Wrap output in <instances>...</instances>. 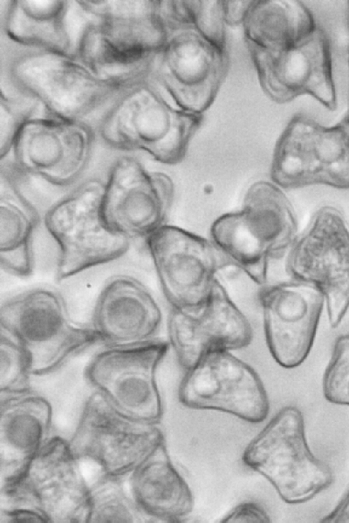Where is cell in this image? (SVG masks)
Segmentation results:
<instances>
[{"label": "cell", "instance_id": "4dcf8cb0", "mask_svg": "<svg viewBox=\"0 0 349 523\" xmlns=\"http://www.w3.org/2000/svg\"><path fill=\"white\" fill-rule=\"evenodd\" d=\"M1 159L7 153L22 124L41 110L35 102L4 89H1Z\"/></svg>", "mask_w": 349, "mask_h": 523}, {"label": "cell", "instance_id": "cb8c5ba5", "mask_svg": "<svg viewBox=\"0 0 349 523\" xmlns=\"http://www.w3.org/2000/svg\"><path fill=\"white\" fill-rule=\"evenodd\" d=\"M130 492L151 519L177 522L193 510L192 492L169 456L165 441L129 475Z\"/></svg>", "mask_w": 349, "mask_h": 523}, {"label": "cell", "instance_id": "f1b7e54d", "mask_svg": "<svg viewBox=\"0 0 349 523\" xmlns=\"http://www.w3.org/2000/svg\"><path fill=\"white\" fill-rule=\"evenodd\" d=\"M0 391L14 393L30 389L29 361L19 340L1 327Z\"/></svg>", "mask_w": 349, "mask_h": 523}, {"label": "cell", "instance_id": "3957f363", "mask_svg": "<svg viewBox=\"0 0 349 523\" xmlns=\"http://www.w3.org/2000/svg\"><path fill=\"white\" fill-rule=\"evenodd\" d=\"M297 236L293 206L270 180L251 183L241 207L218 216L209 229L222 256L260 287L269 282L272 263L285 257Z\"/></svg>", "mask_w": 349, "mask_h": 523}, {"label": "cell", "instance_id": "4316f807", "mask_svg": "<svg viewBox=\"0 0 349 523\" xmlns=\"http://www.w3.org/2000/svg\"><path fill=\"white\" fill-rule=\"evenodd\" d=\"M165 25L186 26L228 50L222 0H161Z\"/></svg>", "mask_w": 349, "mask_h": 523}, {"label": "cell", "instance_id": "8992f818", "mask_svg": "<svg viewBox=\"0 0 349 523\" xmlns=\"http://www.w3.org/2000/svg\"><path fill=\"white\" fill-rule=\"evenodd\" d=\"M97 139L94 124L40 110L20 128L1 167L66 193L87 176Z\"/></svg>", "mask_w": 349, "mask_h": 523}, {"label": "cell", "instance_id": "8fae6325", "mask_svg": "<svg viewBox=\"0 0 349 523\" xmlns=\"http://www.w3.org/2000/svg\"><path fill=\"white\" fill-rule=\"evenodd\" d=\"M69 442L50 437L1 497L43 513L49 523H87L89 485Z\"/></svg>", "mask_w": 349, "mask_h": 523}, {"label": "cell", "instance_id": "7402d4cb", "mask_svg": "<svg viewBox=\"0 0 349 523\" xmlns=\"http://www.w3.org/2000/svg\"><path fill=\"white\" fill-rule=\"evenodd\" d=\"M52 408L48 400L31 388L1 393V487L14 482L50 439Z\"/></svg>", "mask_w": 349, "mask_h": 523}, {"label": "cell", "instance_id": "1f68e13d", "mask_svg": "<svg viewBox=\"0 0 349 523\" xmlns=\"http://www.w3.org/2000/svg\"><path fill=\"white\" fill-rule=\"evenodd\" d=\"M224 523H267L270 517L265 508L258 502L244 501L234 507L221 520Z\"/></svg>", "mask_w": 349, "mask_h": 523}, {"label": "cell", "instance_id": "ffe728a7", "mask_svg": "<svg viewBox=\"0 0 349 523\" xmlns=\"http://www.w3.org/2000/svg\"><path fill=\"white\" fill-rule=\"evenodd\" d=\"M168 343L187 370L211 349L237 351L253 340L251 325L218 276L212 291L199 309L171 308L167 321Z\"/></svg>", "mask_w": 349, "mask_h": 523}, {"label": "cell", "instance_id": "83f0119b", "mask_svg": "<svg viewBox=\"0 0 349 523\" xmlns=\"http://www.w3.org/2000/svg\"><path fill=\"white\" fill-rule=\"evenodd\" d=\"M123 480L103 474L89 485L87 523H132L151 519L126 490Z\"/></svg>", "mask_w": 349, "mask_h": 523}, {"label": "cell", "instance_id": "ba28073f", "mask_svg": "<svg viewBox=\"0 0 349 523\" xmlns=\"http://www.w3.org/2000/svg\"><path fill=\"white\" fill-rule=\"evenodd\" d=\"M244 464L263 476L288 503L306 502L332 483L330 468L311 451L301 411L282 408L246 446Z\"/></svg>", "mask_w": 349, "mask_h": 523}, {"label": "cell", "instance_id": "7a4b0ae2", "mask_svg": "<svg viewBox=\"0 0 349 523\" xmlns=\"http://www.w3.org/2000/svg\"><path fill=\"white\" fill-rule=\"evenodd\" d=\"M204 114L172 105L149 77L119 96L95 124L98 139L120 153H143L160 164L186 157Z\"/></svg>", "mask_w": 349, "mask_h": 523}, {"label": "cell", "instance_id": "52a82bcc", "mask_svg": "<svg viewBox=\"0 0 349 523\" xmlns=\"http://www.w3.org/2000/svg\"><path fill=\"white\" fill-rule=\"evenodd\" d=\"M0 326L24 347L34 376L49 374L69 358L99 342L91 327L75 326L63 296L47 286H37L4 300Z\"/></svg>", "mask_w": 349, "mask_h": 523}, {"label": "cell", "instance_id": "5bb4252c", "mask_svg": "<svg viewBox=\"0 0 349 523\" xmlns=\"http://www.w3.org/2000/svg\"><path fill=\"white\" fill-rule=\"evenodd\" d=\"M174 195L170 176L148 168L137 153H121L107 170L103 216L113 232L144 241L168 224Z\"/></svg>", "mask_w": 349, "mask_h": 523}, {"label": "cell", "instance_id": "e575fe53", "mask_svg": "<svg viewBox=\"0 0 349 523\" xmlns=\"http://www.w3.org/2000/svg\"><path fill=\"white\" fill-rule=\"evenodd\" d=\"M346 22H347V26H348V30H349V1H347Z\"/></svg>", "mask_w": 349, "mask_h": 523}, {"label": "cell", "instance_id": "2e32d148", "mask_svg": "<svg viewBox=\"0 0 349 523\" xmlns=\"http://www.w3.org/2000/svg\"><path fill=\"white\" fill-rule=\"evenodd\" d=\"M144 241L170 308L186 311L201 308L224 259L211 241L167 224Z\"/></svg>", "mask_w": 349, "mask_h": 523}, {"label": "cell", "instance_id": "44dd1931", "mask_svg": "<svg viewBox=\"0 0 349 523\" xmlns=\"http://www.w3.org/2000/svg\"><path fill=\"white\" fill-rule=\"evenodd\" d=\"M161 308L147 286L121 271L105 280L94 303L91 328L107 347H131L156 340Z\"/></svg>", "mask_w": 349, "mask_h": 523}, {"label": "cell", "instance_id": "836d02e7", "mask_svg": "<svg viewBox=\"0 0 349 523\" xmlns=\"http://www.w3.org/2000/svg\"><path fill=\"white\" fill-rule=\"evenodd\" d=\"M324 523H349V487L335 508L320 520Z\"/></svg>", "mask_w": 349, "mask_h": 523}, {"label": "cell", "instance_id": "d6986e66", "mask_svg": "<svg viewBox=\"0 0 349 523\" xmlns=\"http://www.w3.org/2000/svg\"><path fill=\"white\" fill-rule=\"evenodd\" d=\"M258 299L271 355L285 368L299 365L313 345L323 295L311 283L288 278L260 286Z\"/></svg>", "mask_w": 349, "mask_h": 523}, {"label": "cell", "instance_id": "e0dca14e", "mask_svg": "<svg viewBox=\"0 0 349 523\" xmlns=\"http://www.w3.org/2000/svg\"><path fill=\"white\" fill-rule=\"evenodd\" d=\"M247 49L261 89L272 101L285 104L307 95L329 110L336 108L331 41L320 26L285 48Z\"/></svg>", "mask_w": 349, "mask_h": 523}, {"label": "cell", "instance_id": "4fadbf2b", "mask_svg": "<svg viewBox=\"0 0 349 523\" xmlns=\"http://www.w3.org/2000/svg\"><path fill=\"white\" fill-rule=\"evenodd\" d=\"M165 26L166 38L155 59L151 78L179 108L204 114L227 75L228 50L191 28Z\"/></svg>", "mask_w": 349, "mask_h": 523}, {"label": "cell", "instance_id": "277c9868", "mask_svg": "<svg viewBox=\"0 0 349 523\" xmlns=\"http://www.w3.org/2000/svg\"><path fill=\"white\" fill-rule=\"evenodd\" d=\"M88 19L75 53L95 68L126 73L153 66L167 36L161 0L75 1Z\"/></svg>", "mask_w": 349, "mask_h": 523}, {"label": "cell", "instance_id": "9c48e42d", "mask_svg": "<svg viewBox=\"0 0 349 523\" xmlns=\"http://www.w3.org/2000/svg\"><path fill=\"white\" fill-rule=\"evenodd\" d=\"M269 175L283 190L314 185L348 190L349 113L331 126L294 115L276 142Z\"/></svg>", "mask_w": 349, "mask_h": 523}, {"label": "cell", "instance_id": "484cf974", "mask_svg": "<svg viewBox=\"0 0 349 523\" xmlns=\"http://www.w3.org/2000/svg\"><path fill=\"white\" fill-rule=\"evenodd\" d=\"M319 25L301 1L253 0L243 22L247 47L276 50L291 46Z\"/></svg>", "mask_w": 349, "mask_h": 523}, {"label": "cell", "instance_id": "f546056e", "mask_svg": "<svg viewBox=\"0 0 349 523\" xmlns=\"http://www.w3.org/2000/svg\"><path fill=\"white\" fill-rule=\"evenodd\" d=\"M322 389L329 402L349 406V335L339 337L334 344Z\"/></svg>", "mask_w": 349, "mask_h": 523}, {"label": "cell", "instance_id": "6da1fadb", "mask_svg": "<svg viewBox=\"0 0 349 523\" xmlns=\"http://www.w3.org/2000/svg\"><path fill=\"white\" fill-rule=\"evenodd\" d=\"M153 67L107 72L90 66L75 52L12 47L3 59L1 73L3 87L35 102L44 113L92 123V118L98 120L119 96L151 77Z\"/></svg>", "mask_w": 349, "mask_h": 523}, {"label": "cell", "instance_id": "d4e9b609", "mask_svg": "<svg viewBox=\"0 0 349 523\" xmlns=\"http://www.w3.org/2000/svg\"><path fill=\"white\" fill-rule=\"evenodd\" d=\"M0 179L1 268L27 278L34 270L33 243L40 218L10 172L1 167Z\"/></svg>", "mask_w": 349, "mask_h": 523}, {"label": "cell", "instance_id": "9a60e30c", "mask_svg": "<svg viewBox=\"0 0 349 523\" xmlns=\"http://www.w3.org/2000/svg\"><path fill=\"white\" fill-rule=\"evenodd\" d=\"M170 348L168 341L160 340L131 347H107L90 360L84 377L126 416L158 424L163 412L156 374Z\"/></svg>", "mask_w": 349, "mask_h": 523}, {"label": "cell", "instance_id": "30bf717a", "mask_svg": "<svg viewBox=\"0 0 349 523\" xmlns=\"http://www.w3.org/2000/svg\"><path fill=\"white\" fill-rule=\"evenodd\" d=\"M68 442L79 460H90L103 474L124 479L165 437L157 424L126 416L94 390Z\"/></svg>", "mask_w": 349, "mask_h": 523}, {"label": "cell", "instance_id": "5b68a950", "mask_svg": "<svg viewBox=\"0 0 349 523\" xmlns=\"http://www.w3.org/2000/svg\"><path fill=\"white\" fill-rule=\"evenodd\" d=\"M106 178L86 176L45 213V226L58 247L59 282L119 259L131 248L133 241L113 232L105 220Z\"/></svg>", "mask_w": 349, "mask_h": 523}, {"label": "cell", "instance_id": "603a6c76", "mask_svg": "<svg viewBox=\"0 0 349 523\" xmlns=\"http://www.w3.org/2000/svg\"><path fill=\"white\" fill-rule=\"evenodd\" d=\"M1 31L12 47L74 53L76 38L71 33L66 0L1 1Z\"/></svg>", "mask_w": 349, "mask_h": 523}, {"label": "cell", "instance_id": "d6a6232c", "mask_svg": "<svg viewBox=\"0 0 349 523\" xmlns=\"http://www.w3.org/2000/svg\"><path fill=\"white\" fill-rule=\"evenodd\" d=\"M253 0H222L223 15L226 26L243 24Z\"/></svg>", "mask_w": 349, "mask_h": 523}, {"label": "cell", "instance_id": "d590c367", "mask_svg": "<svg viewBox=\"0 0 349 523\" xmlns=\"http://www.w3.org/2000/svg\"><path fill=\"white\" fill-rule=\"evenodd\" d=\"M348 68H349V50H348ZM347 112L349 113V104H348V109Z\"/></svg>", "mask_w": 349, "mask_h": 523}, {"label": "cell", "instance_id": "7c38bea8", "mask_svg": "<svg viewBox=\"0 0 349 523\" xmlns=\"http://www.w3.org/2000/svg\"><path fill=\"white\" fill-rule=\"evenodd\" d=\"M288 278L313 285L336 327L349 308V227L333 206L319 209L285 257Z\"/></svg>", "mask_w": 349, "mask_h": 523}, {"label": "cell", "instance_id": "ac0fdd59", "mask_svg": "<svg viewBox=\"0 0 349 523\" xmlns=\"http://www.w3.org/2000/svg\"><path fill=\"white\" fill-rule=\"evenodd\" d=\"M178 397L185 407L215 410L250 423L267 416L269 402L257 372L233 351L211 349L186 370Z\"/></svg>", "mask_w": 349, "mask_h": 523}]
</instances>
